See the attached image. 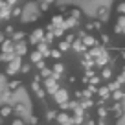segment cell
Listing matches in <instances>:
<instances>
[{"label": "cell", "mask_w": 125, "mask_h": 125, "mask_svg": "<svg viewBox=\"0 0 125 125\" xmlns=\"http://www.w3.org/2000/svg\"><path fill=\"white\" fill-rule=\"evenodd\" d=\"M9 114H11V109H9V107H4V109H0V116H2V118H8Z\"/></svg>", "instance_id": "cell-1"}, {"label": "cell", "mask_w": 125, "mask_h": 125, "mask_svg": "<svg viewBox=\"0 0 125 125\" xmlns=\"http://www.w3.org/2000/svg\"><path fill=\"white\" fill-rule=\"evenodd\" d=\"M17 86H19V81H13V83H9V88H11V90H15Z\"/></svg>", "instance_id": "cell-2"}, {"label": "cell", "mask_w": 125, "mask_h": 125, "mask_svg": "<svg viewBox=\"0 0 125 125\" xmlns=\"http://www.w3.org/2000/svg\"><path fill=\"white\" fill-rule=\"evenodd\" d=\"M13 125H24V123H22L20 120H15V121H13Z\"/></svg>", "instance_id": "cell-3"}]
</instances>
